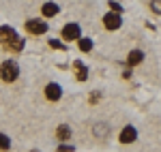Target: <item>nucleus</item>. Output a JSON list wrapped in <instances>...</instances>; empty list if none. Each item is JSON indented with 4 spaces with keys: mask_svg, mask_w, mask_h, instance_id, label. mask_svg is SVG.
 Masks as SVG:
<instances>
[{
    "mask_svg": "<svg viewBox=\"0 0 161 152\" xmlns=\"http://www.w3.org/2000/svg\"><path fill=\"white\" fill-rule=\"evenodd\" d=\"M77 43H80V50L82 51H90L92 50V41H90V39H77Z\"/></svg>",
    "mask_w": 161,
    "mask_h": 152,
    "instance_id": "ddd939ff",
    "label": "nucleus"
},
{
    "mask_svg": "<svg viewBox=\"0 0 161 152\" xmlns=\"http://www.w3.org/2000/svg\"><path fill=\"white\" fill-rule=\"evenodd\" d=\"M120 24H123V19H120V13H116V11L108 13V15L103 17V26H105L108 30H118V28H120Z\"/></svg>",
    "mask_w": 161,
    "mask_h": 152,
    "instance_id": "7ed1b4c3",
    "label": "nucleus"
},
{
    "mask_svg": "<svg viewBox=\"0 0 161 152\" xmlns=\"http://www.w3.org/2000/svg\"><path fill=\"white\" fill-rule=\"evenodd\" d=\"M41 13H43L45 17H54V15H58V4H56V2H45V4L41 7Z\"/></svg>",
    "mask_w": 161,
    "mask_h": 152,
    "instance_id": "6e6552de",
    "label": "nucleus"
},
{
    "mask_svg": "<svg viewBox=\"0 0 161 152\" xmlns=\"http://www.w3.org/2000/svg\"><path fill=\"white\" fill-rule=\"evenodd\" d=\"M136 137H137V133H136L133 127H125L123 131H120V144H133Z\"/></svg>",
    "mask_w": 161,
    "mask_h": 152,
    "instance_id": "0eeeda50",
    "label": "nucleus"
},
{
    "mask_svg": "<svg viewBox=\"0 0 161 152\" xmlns=\"http://www.w3.org/2000/svg\"><path fill=\"white\" fill-rule=\"evenodd\" d=\"M150 9H153V13L161 15V0H150Z\"/></svg>",
    "mask_w": 161,
    "mask_h": 152,
    "instance_id": "2eb2a0df",
    "label": "nucleus"
},
{
    "mask_svg": "<svg viewBox=\"0 0 161 152\" xmlns=\"http://www.w3.org/2000/svg\"><path fill=\"white\" fill-rule=\"evenodd\" d=\"M50 45L54 47V50H62V43H58V41H52Z\"/></svg>",
    "mask_w": 161,
    "mask_h": 152,
    "instance_id": "f3484780",
    "label": "nucleus"
},
{
    "mask_svg": "<svg viewBox=\"0 0 161 152\" xmlns=\"http://www.w3.org/2000/svg\"><path fill=\"white\" fill-rule=\"evenodd\" d=\"M56 133H58V137H60L62 141H67V139H69V137H71V131H69V127H67V124H60Z\"/></svg>",
    "mask_w": 161,
    "mask_h": 152,
    "instance_id": "f8f14e48",
    "label": "nucleus"
},
{
    "mask_svg": "<svg viewBox=\"0 0 161 152\" xmlns=\"http://www.w3.org/2000/svg\"><path fill=\"white\" fill-rule=\"evenodd\" d=\"M0 77H2V81H7V84H11L15 81L17 77H19V66L15 60H4V62L0 64Z\"/></svg>",
    "mask_w": 161,
    "mask_h": 152,
    "instance_id": "f03ea898",
    "label": "nucleus"
},
{
    "mask_svg": "<svg viewBox=\"0 0 161 152\" xmlns=\"http://www.w3.org/2000/svg\"><path fill=\"white\" fill-rule=\"evenodd\" d=\"M75 71H77V73H75V75H77V79H82V81H84V79L88 77V73H86V66H84V64L80 62V60L75 62Z\"/></svg>",
    "mask_w": 161,
    "mask_h": 152,
    "instance_id": "9d476101",
    "label": "nucleus"
},
{
    "mask_svg": "<svg viewBox=\"0 0 161 152\" xmlns=\"http://www.w3.org/2000/svg\"><path fill=\"white\" fill-rule=\"evenodd\" d=\"M110 7H112V11H116V13H120V11H123V7H120L118 2H114V0L110 2Z\"/></svg>",
    "mask_w": 161,
    "mask_h": 152,
    "instance_id": "dca6fc26",
    "label": "nucleus"
},
{
    "mask_svg": "<svg viewBox=\"0 0 161 152\" xmlns=\"http://www.w3.org/2000/svg\"><path fill=\"white\" fill-rule=\"evenodd\" d=\"M92 133H95V135H97V137H101V139H103V137H105V135H108V124H103V122H99V124H97V127L92 128Z\"/></svg>",
    "mask_w": 161,
    "mask_h": 152,
    "instance_id": "9b49d317",
    "label": "nucleus"
},
{
    "mask_svg": "<svg viewBox=\"0 0 161 152\" xmlns=\"http://www.w3.org/2000/svg\"><path fill=\"white\" fill-rule=\"evenodd\" d=\"M0 148H2V150L11 148V141H9V137H7L4 133H0Z\"/></svg>",
    "mask_w": 161,
    "mask_h": 152,
    "instance_id": "4468645a",
    "label": "nucleus"
},
{
    "mask_svg": "<svg viewBox=\"0 0 161 152\" xmlns=\"http://www.w3.org/2000/svg\"><path fill=\"white\" fill-rule=\"evenodd\" d=\"M26 30L32 32V34H43V32H47V24L43 19H28L26 22Z\"/></svg>",
    "mask_w": 161,
    "mask_h": 152,
    "instance_id": "20e7f679",
    "label": "nucleus"
},
{
    "mask_svg": "<svg viewBox=\"0 0 161 152\" xmlns=\"http://www.w3.org/2000/svg\"><path fill=\"white\" fill-rule=\"evenodd\" d=\"M142 60H144V54H142L140 50H133V51H129V56H127V62L131 64V66H133V64H140Z\"/></svg>",
    "mask_w": 161,
    "mask_h": 152,
    "instance_id": "1a4fd4ad",
    "label": "nucleus"
},
{
    "mask_svg": "<svg viewBox=\"0 0 161 152\" xmlns=\"http://www.w3.org/2000/svg\"><path fill=\"white\" fill-rule=\"evenodd\" d=\"M45 97H47L50 101H58V99L62 97V88L58 86V84H54V81H52V84L45 86Z\"/></svg>",
    "mask_w": 161,
    "mask_h": 152,
    "instance_id": "423d86ee",
    "label": "nucleus"
},
{
    "mask_svg": "<svg viewBox=\"0 0 161 152\" xmlns=\"http://www.w3.org/2000/svg\"><path fill=\"white\" fill-rule=\"evenodd\" d=\"M0 43L11 51H19L24 47V39L17 37V32L11 26H0Z\"/></svg>",
    "mask_w": 161,
    "mask_h": 152,
    "instance_id": "f257e3e1",
    "label": "nucleus"
},
{
    "mask_svg": "<svg viewBox=\"0 0 161 152\" xmlns=\"http://www.w3.org/2000/svg\"><path fill=\"white\" fill-rule=\"evenodd\" d=\"M80 37H82V32H80V26L77 24H67L62 28V39H67V41H77Z\"/></svg>",
    "mask_w": 161,
    "mask_h": 152,
    "instance_id": "39448f33",
    "label": "nucleus"
}]
</instances>
